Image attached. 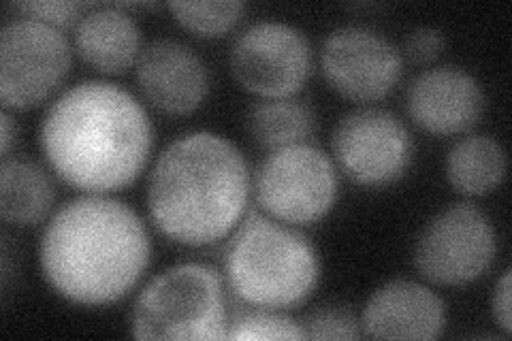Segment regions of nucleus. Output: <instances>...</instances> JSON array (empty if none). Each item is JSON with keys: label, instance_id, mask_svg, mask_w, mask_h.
<instances>
[{"label": "nucleus", "instance_id": "12", "mask_svg": "<svg viewBox=\"0 0 512 341\" xmlns=\"http://www.w3.org/2000/svg\"><path fill=\"white\" fill-rule=\"evenodd\" d=\"M135 81L143 101L165 116H190L207 99L210 67L190 45L156 39L143 47L135 64Z\"/></svg>", "mask_w": 512, "mask_h": 341}, {"label": "nucleus", "instance_id": "7", "mask_svg": "<svg viewBox=\"0 0 512 341\" xmlns=\"http://www.w3.org/2000/svg\"><path fill=\"white\" fill-rule=\"evenodd\" d=\"M498 233L489 216L472 203H455L431 218L414 241L412 261L431 284L468 286L491 269Z\"/></svg>", "mask_w": 512, "mask_h": 341}, {"label": "nucleus", "instance_id": "4", "mask_svg": "<svg viewBox=\"0 0 512 341\" xmlns=\"http://www.w3.org/2000/svg\"><path fill=\"white\" fill-rule=\"evenodd\" d=\"M224 278L244 305L291 310L314 295L320 258L314 243L295 226L252 211L231 233Z\"/></svg>", "mask_w": 512, "mask_h": 341}, {"label": "nucleus", "instance_id": "15", "mask_svg": "<svg viewBox=\"0 0 512 341\" xmlns=\"http://www.w3.org/2000/svg\"><path fill=\"white\" fill-rule=\"evenodd\" d=\"M73 41L79 58L103 75L135 67L143 52L141 28L120 5H90L75 26Z\"/></svg>", "mask_w": 512, "mask_h": 341}, {"label": "nucleus", "instance_id": "14", "mask_svg": "<svg viewBox=\"0 0 512 341\" xmlns=\"http://www.w3.org/2000/svg\"><path fill=\"white\" fill-rule=\"evenodd\" d=\"M446 303L429 286L391 280L378 286L361 312V329L376 339H438L446 329Z\"/></svg>", "mask_w": 512, "mask_h": 341}, {"label": "nucleus", "instance_id": "18", "mask_svg": "<svg viewBox=\"0 0 512 341\" xmlns=\"http://www.w3.org/2000/svg\"><path fill=\"white\" fill-rule=\"evenodd\" d=\"M316 124L314 107L295 96L259 99L246 113V128L252 141L269 152L297 143H310Z\"/></svg>", "mask_w": 512, "mask_h": 341}, {"label": "nucleus", "instance_id": "23", "mask_svg": "<svg viewBox=\"0 0 512 341\" xmlns=\"http://www.w3.org/2000/svg\"><path fill=\"white\" fill-rule=\"evenodd\" d=\"M446 50V35L434 26H419L408 32L404 54L414 64H429L438 60Z\"/></svg>", "mask_w": 512, "mask_h": 341}, {"label": "nucleus", "instance_id": "19", "mask_svg": "<svg viewBox=\"0 0 512 341\" xmlns=\"http://www.w3.org/2000/svg\"><path fill=\"white\" fill-rule=\"evenodd\" d=\"M173 20L201 39H220L244 20L246 5L222 0V3H171Z\"/></svg>", "mask_w": 512, "mask_h": 341}, {"label": "nucleus", "instance_id": "1", "mask_svg": "<svg viewBox=\"0 0 512 341\" xmlns=\"http://www.w3.org/2000/svg\"><path fill=\"white\" fill-rule=\"evenodd\" d=\"M154 131L135 96L103 79L64 90L47 107L39 145L62 184L84 194L131 186L148 167Z\"/></svg>", "mask_w": 512, "mask_h": 341}, {"label": "nucleus", "instance_id": "6", "mask_svg": "<svg viewBox=\"0 0 512 341\" xmlns=\"http://www.w3.org/2000/svg\"><path fill=\"white\" fill-rule=\"evenodd\" d=\"M252 190L265 216L288 226H310L338 203V167L312 143L288 145L263 158Z\"/></svg>", "mask_w": 512, "mask_h": 341}, {"label": "nucleus", "instance_id": "24", "mask_svg": "<svg viewBox=\"0 0 512 341\" xmlns=\"http://www.w3.org/2000/svg\"><path fill=\"white\" fill-rule=\"evenodd\" d=\"M510 280L512 273L506 269L500 280L493 286V295H491V312L493 320L498 327L504 331V335H512V320H510Z\"/></svg>", "mask_w": 512, "mask_h": 341}, {"label": "nucleus", "instance_id": "2", "mask_svg": "<svg viewBox=\"0 0 512 341\" xmlns=\"http://www.w3.org/2000/svg\"><path fill=\"white\" fill-rule=\"evenodd\" d=\"M152 243L133 207L109 194H82L47 220L39 265L50 288L75 305L118 303L143 278Z\"/></svg>", "mask_w": 512, "mask_h": 341}, {"label": "nucleus", "instance_id": "9", "mask_svg": "<svg viewBox=\"0 0 512 341\" xmlns=\"http://www.w3.org/2000/svg\"><path fill=\"white\" fill-rule=\"evenodd\" d=\"M338 171L352 184L384 188L402 180L414 158V139L393 111L361 107L346 113L331 133Z\"/></svg>", "mask_w": 512, "mask_h": 341}, {"label": "nucleus", "instance_id": "16", "mask_svg": "<svg viewBox=\"0 0 512 341\" xmlns=\"http://www.w3.org/2000/svg\"><path fill=\"white\" fill-rule=\"evenodd\" d=\"M56 186L47 171L28 158H3L0 165V216L5 224L30 229L50 218Z\"/></svg>", "mask_w": 512, "mask_h": 341}, {"label": "nucleus", "instance_id": "8", "mask_svg": "<svg viewBox=\"0 0 512 341\" xmlns=\"http://www.w3.org/2000/svg\"><path fill=\"white\" fill-rule=\"evenodd\" d=\"M73 50L62 30L18 18L0 30V103L9 111L39 107L71 73Z\"/></svg>", "mask_w": 512, "mask_h": 341}, {"label": "nucleus", "instance_id": "22", "mask_svg": "<svg viewBox=\"0 0 512 341\" xmlns=\"http://www.w3.org/2000/svg\"><path fill=\"white\" fill-rule=\"evenodd\" d=\"M15 13H20L22 18L37 20L47 26H54L58 30L75 28L77 22L82 20V11H88L90 5L84 3H39V0H32V3H18L11 5Z\"/></svg>", "mask_w": 512, "mask_h": 341}, {"label": "nucleus", "instance_id": "11", "mask_svg": "<svg viewBox=\"0 0 512 341\" xmlns=\"http://www.w3.org/2000/svg\"><path fill=\"white\" fill-rule=\"evenodd\" d=\"M320 73L329 88L352 103L387 99L404 75V56L370 26L331 30L320 45Z\"/></svg>", "mask_w": 512, "mask_h": 341}, {"label": "nucleus", "instance_id": "20", "mask_svg": "<svg viewBox=\"0 0 512 341\" xmlns=\"http://www.w3.org/2000/svg\"><path fill=\"white\" fill-rule=\"evenodd\" d=\"M227 339L259 341V339H306L301 322L265 307H244L229 316Z\"/></svg>", "mask_w": 512, "mask_h": 341}, {"label": "nucleus", "instance_id": "10", "mask_svg": "<svg viewBox=\"0 0 512 341\" xmlns=\"http://www.w3.org/2000/svg\"><path fill=\"white\" fill-rule=\"evenodd\" d=\"M314 54L308 37L286 22H256L231 45L229 69L248 94L291 99L308 84Z\"/></svg>", "mask_w": 512, "mask_h": 341}, {"label": "nucleus", "instance_id": "21", "mask_svg": "<svg viewBox=\"0 0 512 341\" xmlns=\"http://www.w3.org/2000/svg\"><path fill=\"white\" fill-rule=\"evenodd\" d=\"M306 339H359L361 318L342 303L320 305L301 320Z\"/></svg>", "mask_w": 512, "mask_h": 341}, {"label": "nucleus", "instance_id": "25", "mask_svg": "<svg viewBox=\"0 0 512 341\" xmlns=\"http://www.w3.org/2000/svg\"><path fill=\"white\" fill-rule=\"evenodd\" d=\"M15 139H18V126H15L11 111L3 107V113H0V152H3V158H9Z\"/></svg>", "mask_w": 512, "mask_h": 341}, {"label": "nucleus", "instance_id": "17", "mask_svg": "<svg viewBox=\"0 0 512 341\" xmlns=\"http://www.w3.org/2000/svg\"><path fill=\"white\" fill-rule=\"evenodd\" d=\"M446 182L463 197H485L506 177V152L491 135H468L446 154Z\"/></svg>", "mask_w": 512, "mask_h": 341}, {"label": "nucleus", "instance_id": "13", "mask_svg": "<svg viewBox=\"0 0 512 341\" xmlns=\"http://www.w3.org/2000/svg\"><path fill=\"white\" fill-rule=\"evenodd\" d=\"M485 90L461 67H436L416 75L406 90L410 122L434 137L468 133L485 113Z\"/></svg>", "mask_w": 512, "mask_h": 341}, {"label": "nucleus", "instance_id": "5", "mask_svg": "<svg viewBox=\"0 0 512 341\" xmlns=\"http://www.w3.org/2000/svg\"><path fill=\"white\" fill-rule=\"evenodd\" d=\"M229 316L218 271L180 263L141 288L128 327L135 339H227Z\"/></svg>", "mask_w": 512, "mask_h": 341}, {"label": "nucleus", "instance_id": "3", "mask_svg": "<svg viewBox=\"0 0 512 341\" xmlns=\"http://www.w3.org/2000/svg\"><path fill=\"white\" fill-rule=\"evenodd\" d=\"M250 192L244 152L224 135L190 131L158 154L146 201L160 235L178 246L205 248L237 229Z\"/></svg>", "mask_w": 512, "mask_h": 341}]
</instances>
